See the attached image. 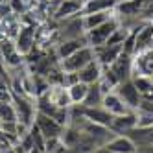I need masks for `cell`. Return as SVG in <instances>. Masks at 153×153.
I'll list each match as a JSON object with an SVG mask.
<instances>
[{"label": "cell", "instance_id": "obj_1", "mask_svg": "<svg viewBox=\"0 0 153 153\" xmlns=\"http://www.w3.org/2000/svg\"><path fill=\"white\" fill-rule=\"evenodd\" d=\"M13 105H15V111H17V120H19V124H22V126H26V127H31V126H33L35 116H37V103H35V98L13 94Z\"/></svg>", "mask_w": 153, "mask_h": 153}, {"label": "cell", "instance_id": "obj_2", "mask_svg": "<svg viewBox=\"0 0 153 153\" xmlns=\"http://www.w3.org/2000/svg\"><path fill=\"white\" fill-rule=\"evenodd\" d=\"M118 26H120V20H118V17L114 15L113 19H109L107 22H103V24H100V26L89 30V31L85 33L87 45L92 46V48H98V46L105 45V42L111 39V35L114 33V30H116Z\"/></svg>", "mask_w": 153, "mask_h": 153}, {"label": "cell", "instance_id": "obj_3", "mask_svg": "<svg viewBox=\"0 0 153 153\" xmlns=\"http://www.w3.org/2000/svg\"><path fill=\"white\" fill-rule=\"evenodd\" d=\"M87 33L85 24H83V15L67 19L63 22H57L56 28V39L59 41H68V39H83Z\"/></svg>", "mask_w": 153, "mask_h": 153}, {"label": "cell", "instance_id": "obj_4", "mask_svg": "<svg viewBox=\"0 0 153 153\" xmlns=\"http://www.w3.org/2000/svg\"><path fill=\"white\" fill-rule=\"evenodd\" d=\"M94 59V48L92 46H83L78 52H74L72 56L65 57L59 61V67L63 72H76L78 74L83 67H87Z\"/></svg>", "mask_w": 153, "mask_h": 153}, {"label": "cell", "instance_id": "obj_5", "mask_svg": "<svg viewBox=\"0 0 153 153\" xmlns=\"http://www.w3.org/2000/svg\"><path fill=\"white\" fill-rule=\"evenodd\" d=\"M81 11H83V0H61L59 4L53 6L52 19L53 22H63L67 19L83 15Z\"/></svg>", "mask_w": 153, "mask_h": 153}, {"label": "cell", "instance_id": "obj_6", "mask_svg": "<svg viewBox=\"0 0 153 153\" xmlns=\"http://www.w3.org/2000/svg\"><path fill=\"white\" fill-rule=\"evenodd\" d=\"M15 45H17V50L22 53V56H26V53H30L31 50H33L39 42H37V31H35V26H20L17 37L13 39Z\"/></svg>", "mask_w": 153, "mask_h": 153}, {"label": "cell", "instance_id": "obj_7", "mask_svg": "<svg viewBox=\"0 0 153 153\" xmlns=\"http://www.w3.org/2000/svg\"><path fill=\"white\" fill-rule=\"evenodd\" d=\"M33 126L39 129V133L45 137V138L61 137L63 129H65V126H63V124H59L57 120H53L52 116H46V114H42V113H37Z\"/></svg>", "mask_w": 153, "mask_h": 153}, {"label": "cell", "instance_id": "obj_8", "mask_svg": "<svg viewBox=\"0 0 153 153\" xmlns=\"http://www.w3.org/2000/svg\"><path fill=\"white\" fill-rule=\"evenodd\" d=\"M114 92L124 100V103L126 105H129L131 109H135L140 105V102H142V94L138 92V89H137V85L133 83V79H126V81H122L116 89H114Z\"/></svg>", "mask_w": 153, "mask_h": 153}, {"label": "cell", "instance_id": "obj_9", "mask_svg": "<svg viewBox=\"0 0 153 153\" xmlns=\"http://www.w3.org/2000/svg\"><path fill=\"white\" fill-rule=\"evenodd\" d=\"M124 52V45H111V42H105V45L94 48V59L102 65L103 68L111 67L114 63V59Z\"/></svg>", "mask_w": 153, "mask_h": 153}, {"label": "cell", "instance_id": "obj_10", "mask_svg": "<svg viewBox=\"0 0 153 153\" xmlns=\"http://www.w3.org/2000/svg\"><path fill=\"white\" fill-rule=\"evenodd\" d=\"M107 68L113 70V74L120 79V83L126 81V79H131V76H133V56L122 52L114 59V63L111 65V67H107Z\"/></svg>", "mask_w": 153, "mask_h": 153}, {"label": "cell", "instance_id": "obj_11", "mask_svg": "<svg viewBox=\"0 0 153 153\" xmlns=\"http://www.w3.org/2000/svg\"><path fill=\"white\" fill-rule=\"evenodd\" d=\"M79 109V113L83 118H87L89 122H94V124H100V126H105V127H111L113 124V114L105 111V109L102 105H98V107H83V105H78Z\"/></svg>", "mask_w": 153, "mask_h": 153}, {"label": "cell", "instance_id": "obj_12", "mask_svg": "<svg viewBox=\"0 0 153 153\" xmlns=\"http://www.w3.org/2000/svg\"><path fill=\"white\" fill-rule=\"evenodd\" d=\"M102 107L105 109V111H109L113 116H122V114H127V113H133V109H131L129 105H126L124 100H122V98H120L114 91L107 92V94L103 96Z\"/></svg>", "mask_w": 153, "mask_h": 153}, {"label": "cell", "instance_id": "obj_13", "mask_svg": "<svg viewBox=\"0 0 153 153\" xmlns=\"http://www.w3.org/2000/svg\"><path fill=\"white\" fill-rule=\"evenodd\" d=\"M83 46H89V45H87V39H85V37H83V39L59 41L57 45H56V48H53V53H56V57L61 61V59H65V57L72 56L74 52H78V50H79V48H83Z\"/></svg>", "mask_w": 153, "mask_h": 153}, {"label": "cell", "instance_id": "obj_14", "mask_svg": "<svg viewBox=\"0 0 153 153\" xmlns=\"http://www.w3.org/2000/svg\"><path fill=\"white\" fill-rule=\"evenodd\" d=\"M103 148L109 149L111 153H135L137 151V144L127 135H114Z\"/></svg>", "mask_w": 153, "mask_h": 153}, {"label": "cell", "instance_id": "obj_15", "mask_svg": "<svg viewBox=\"0 0 153 153\" xmlns=\"http://www.w3.org/2000/svg\"><path fill=\"white\" fill-rule=\"evenodd\" d=\"M137 127V116H135V111L133 113H127V114H122V116H114L113 118V124H111V129L114 135H127L131 129Z\"/></svg>", "mask_w": 153, "mask_h": 153}, {"label": "cell", "instance_id": "obj_16", "mask_svg": "<svg viewBox=\"0 0 153 153\" xmlns=\"http://www.w3.org/2000/svg\"><path fill=\"white\" fill-rule=\"evenodd\" d=\"M102 74H103V67H102V65L98 63L96 59H92L89 65H87V67H83V68L78 72V79L83 81V83H87V85H94V83L100 81Z\"/></svg>", "mask_w": 153, "mask_h": 153}, {"label": "cell", "instance_id": "obj_17", "mask_svg": "<svg viewBox=\"0 0 153 153\" xmlns=\"http://www.w3.org/2000/svg\"><path fill=\"white\" fill-rule=\"evenodd\" d=\"M46 96L50 98V102L56 103L57 107H63V109H70L72 107L68 91H67V87H65V85H52L50 91L46 92Z\"/></svg>", "mask_w": 153, "mask_h": 153}, {"label": "cell", "instance_id": "obj_18", "mask_svg": "<svg viewBox=\"0 0 153 153\" xmlns=\"http://www.w3.org/2000/svg\"><path fill=\"white\" fill-rule=\"evenodd\" d=\"M118 0H85L83 2V15L102 13V11H114Z\"/></svg>", "mask_w": 153, "mask_h": 153}, {"label": "cell", "instance_id": "obj_19", "mask_svg": "<svg viewBox=\"0 0 153 153\" xmlns=\"http://www.w3.org/2000/svg\"><path fill=\"white\" fill-rule=\"evenodd\" d=\"M67 91H68L72 105H81L85 102L87 92H89V85L83 83V81H76V83H72V85L67 87Z\"/></svg>", "mask_w": 153, "mask_h": 153}, {"label": "cell", "instance_id": "obj_20", "mask_svg": "<svg viewBox=\"0 0 153 153\" xmlns=\"http://www.w3.org/2000/svg\"><path fill=\"white\" fill-rule=\"evenodd\" d=\"M116 15V11H102V13H91V15H83V24H85V30L89 31L96 26H100L103 22H107L109 19H113Z\"/></svg>", "mask_w": 153, "mask_h": 153}, {"label": "cell", "instance_id": "obj_21", "mask_svg": "<svg viewBox=\"0 0 153 153\" xmlns=\"http://www.w3.org/2000/svg\"><path fill=\"white\" fill-rule=\"evenodd\" d=\"M103 91L100 89V85L94 83V85H89V92H87L85 96V102L81 103L83 107H98V105H102L103 102Z\"/></svg>", "mask_w": 153, "mask_h": 153}, {"label": "cell", "instance_id": "obj_22", "mask_svg": "<svg viewBox=\"0 0 153 153\" xmlns=\"http://www.w3.org/2000/svg\"><path fill=\"white\" fill-rule=\"evenodd\" d=\"M6 122H19L17 120V111L13 102H2L0 100V124Z\"/></svg>", "mask_w": 153, "mask_h": 153}, {"label": "cell", "instance_id": "obj_23", "mask_svg": "<svg viewBox=\"0 0 153 153\" xmlns=\"http://www.w3.org/2000/svg\"><path fill=\"white\" fill-rule=\"evenodd\" d=\"M45 153H68V148L65 146L61 137H53V138H46Z\"/></svg>", "mask_w": 153, "mask_h": 153}, {"label": "cell", "instance_id": "obj_24", "mask_svg": "<svg viewBox=\"0 0 153 153\" xmlns=\"http://www.w3.org/2000/svg\"><path fill=\"white\" fill-rule=\"evenodd\" d=\"M135 116H137V127H151L153 126V113L148 109H135Z\"/></svg>", "mask_w": 153, "mask_h": 153}, {"label": "cell", "instance_id": "obj_25", "mask_svg": "<svg viewBox=\"0 0 153 153\" xmlns=\"http://www.w3.org/2000/svg\"><path fill=\"white\" fill-rule=\"evenodd\" d=\"M7 4H9V7H11V11L15 15H20V13L26 11V2L24 0H7Z\"/></svg>", "mask_w": 153, "mask_h": 153}, {"label": "cell", "instance_id": "obj_26", "mask_svg": "<svg viewBox=\"0 0 153 153\" xmlns=\"http://www.w3.org/2000/svg\"><path fill=\"white\" fill-rule=\"evenodd\" d=\"M94 153H111V151H109V149H105V148H98Z\"/></svg>", "mask_w": 153, "mask_h": 153}, {"label": "cell", "instance_id": "obj_27", "mask_svg": "<svg viewBox=\"0 0 153 153\" xmlns=\"http://www.w3.org/2000/svg\"><path fill=\"white\" fill-rule=\"evenodd\" d=\"M149 78H151V81H153V76H149Z\"/></svg>", "mask_w": 153, "mask_h": 153}, {"label": "cell", "instance_id": "obj_28", "mask_svg": "<svg viewBox=\"0 0 153 153\" xmlns=\"http://www.w3.org/2000/svg\"><path fill=\"white\" fill-rule=\"evenodd\" d=\"M83 2H85V0H83Z\"/></svg>", "mask_w": 153, "mask_h": 153}]
</instances>
